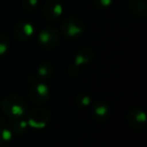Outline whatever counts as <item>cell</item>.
<instances>
[{"instance_id": "obj_1", "label": "cell", "mask_w": 147, "mask_h": 147, "mask_svg": "<svg viewBox=\"0 0 147 147\" xmlns=\"http://www.w3.org/2000/svg\"><path fill=\"white\" fill-rule=\"evenodd\" d=\"M3 112L11 119H22L28 112L26 102L16 96H9L1 102Z\"/></svg>"}, {"instance_id": "obj_2", "label": "cell", "mask_w": 147, "mask_h": 147, "mask_svg": "<svg viewBox=\"0 0 147 147\" xmlns=\"http://www.w3.org/2000/svg\"><path fill=\"white\" fill-rule=\"evenodd\" d=\"M51 121V115L48 110L44 108L37 107L30 110L27 116V123L28 127L34 129L45 128Z\"/></svg>"}, {"instance_id": "obj_3", "label": "cell", "mask_w": 147, "mask_h": 147, "mask_svg": "<svg viewBox=\"0 0 147 147\" xmlns=\"http://www.w3.org/2000/svg\"><path fill=\"white\" fill-rule=\"evenodd\" d=\"M59 32L53 27H47L41 30L38 40L40 44L46 48L54 47L59 41Z\"/></svg>"}, {"instance_id": "obj_4", "label": "cell", "mask_w": 147, "mask_h": 147, "mask_svg": "<svg viewBox=\"0 0 147 147\" xmlns=\"http://www.w3.org/2000/svg\"><path fill=\"white\" fill-rule=\"evenodd\" d=\"M49 96V88L43 83H36L33 84L29 90V98L36 104H43L47 102Z\"/></svg>"}, {"instance_id": "obj_5", "label": "cell", "mask_w": 147, "mask_h": 147, "mask_svg": "<svg viewBox=\"0 0 147 147\" xmlns=\"http://www.w3.org/2000/svg\"><path fill=\"white\" fill-rule=\"evenodd\" d=\"M61 31L66 36L77 37L83 34L84 26L83 22L77 18H68L62 22Z\"/></svg>"}, {"instance_id": "obj_6", "label": "cell", "mask_w": 147, "mask_h": 147, "mask_svg": "<svg viewBox=\"0 0 147 147\" xmlns=\"http://www.w3.org/2000/svg\"><path fill=\"white\" fill-rule=\"evenodd\" d=\"M127 121L130 127L134 129L143 130L146 125V115L142 109L134 108L127 113Z\"/></svg>"}, {"instance_id": "obj_7", "label": "cell", "mask_w": 147, "mask_h": 147, "mask_svg": "<svg viewBox=\"0 0 147 147\" xmlns=\"http://www.w3.org/2000/svg\"><path fill=\"white\" fill-rule=\"evenodd\" d=\"M91 112L93 117L101 122L107 121L110 116V107L109 105L104 101H96L92 104Z\"/></svg>"}, {"instance_id": "obj_8", "label": "cell", "mask_w": 147, "mask_h": 147, "mask_svg": "<svg viewBox=\"0 0 147 147\" xmlns=\"http://www.w3.org/2000/svg\"><path fill=\"white\" fill-rule=\"evenodd\" d=\"M34 32L33 25L27 22L22 21L19 22L14 29V37L20 41H26L29 40Z\"/></svg>"}, {"instance_id": "obj_9", "label": "cell", "mask_w": 147, "mask_h": 147, "mask_svg": "<svg viewBox=\"0 0 147 147\" xmlns=\"http://www.w3.org/2000/svg\"><path fill=\"white\" fill-rule=\"evenodd\" d=\"M62 12L63 7L58 0L47 1L43 8V13L45 17L50 21H54L59 18V16L62 15Z\"/></svg>"}, {"instance_id": "obj_10", "label": "cell", "mask_w": 147, "mask_h": 147, "mask_svg": "<svg viewBox=\"0 0 147 147\" xmlns=\"http://www.w3.org/2000/svg\"><path fill=\"white\" fill-rule=\"evenodd\" d=\"M7 127L12 132V134H22L27 131L28 125L27 121H23L22 119H12L9 121Z\"/></svg>"}, {"instance_id": "obj_11", "label": "cell", "mask_w": 147, "mask_h": 147, "mask_svg": "<svg viewBox=\"0 0 147 147\" xmlns=\"http://www.w3.org/2000/svg\"><path fill=\"white\" fill-rule=\"evenodd\" d=\"M93 57L94 54L90 49L84 48L77 53L75 58V65L76 66H79L84 64H88L93 59Z\"/></svg>"}, {"instance_id": "obj_12", "label": "cell", "mask_w": 147, "mask_h": 147, "mask_svg": "<svg viewBox=\"0 0 147 147\" xmlns=\"http://www.w3.org/2000/svg\"><path fill=\"white\" fill-rule=\"evenodd\" d=\"M13 134L7 126L0 125V147L8 146L12 140Z\"/></svg>"}, {"instance_id": "obj_13", "label": "cell", "mask_w": 147, "mask_h": 147, "mask_svg": "<svg viewBox=\"0 0 147 147\" xmlns=\"http://www.w3.org/2000/svg\"><path fill=\"white\" fill-rule=\"evenodd\" d=\"M129 6L132 9V10L134 11L136 14H139V15L146 14V6L145 0H132Z\"/></svg>"}, {"instance_id": "obj_14", "label": "cell", "mask_w": 147, "mask_h": 147, "mask_svg": "<svg viewBox=\"0 0 147 147\" xmlns=\"http://www.w3.org/2000/svg\"><path fill=\"white\" fill-rule=\"evenodd\" d=\"M53 73V68L50 64L43 63L37 69V74L40 78H48Z\"/></svg>"}, {"instance_id": "obj_15", "label": "cell", "mask_w": 147, "mask_h": 147, "mask_svg": "<svg viewBox=\"0 0 147 147\" xmlns=\"http://www.w3.org/2000/svg\"><path fill=\"white\" fill-rule=\"evenodd\" d=\"M76 103L82 108L88 107L91 104V97L86 93L78 94L76 97Z\"/></svg>"}, {"instance_id": "obj_16", "label": "cell", "mask_w": 147, "mask_h": 147, "mask_svg": "<svg viewBox=\"0 0 147 147\" xmlns=\"http://www.w3.org/2000/svg\"><path fill=\"white\" fill-rule=\"evenodd\" d=\"M9 47V42L8 38L4 34H0V56L3 55L7 52Z\"/></svg>"}, {"instance_id": "obj_17", "label": "cell", "mask_w": 147, "mask_h": 147, "mask_svg": "<svg viewBox=\"0 0 147 147\" xmlns=\"http://www.w3.org/2000/svg\"><path fill=\"white\" fill-rule=\"evenodd\" d=\"M22 7L27 11L34 10L38 5V0H22Z\"/></svg>"}, {"instance_id": "obj_18", "label": "cell", "mask_w": 147, "mask_h": 147, "mask_svg": "<svg viewBox=\"0 0 147 147\" xmlns=\"http://www.w3.org/2000/svg\"><path fill=\"white\" fill-rule=\"evenodd\" d=\"M95 3L96 7L101 9H105V8H109L113 3V0H95Z\"/></svg>"}]
</instances>
